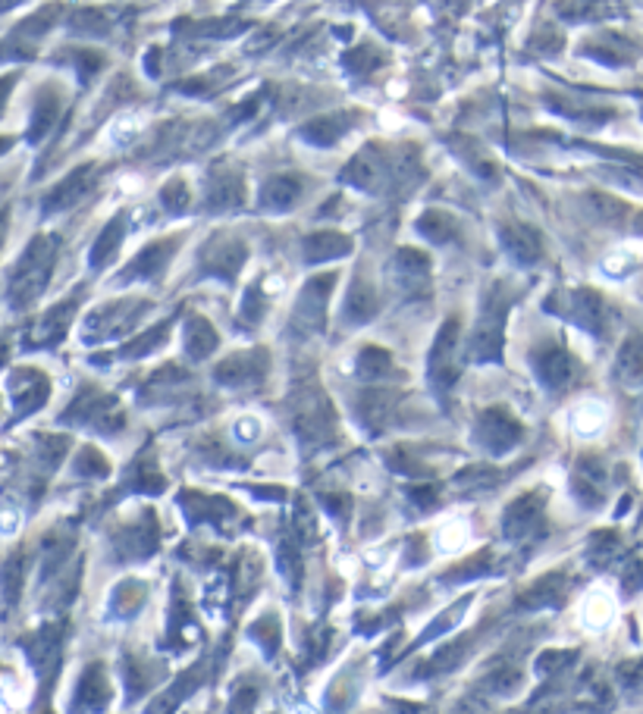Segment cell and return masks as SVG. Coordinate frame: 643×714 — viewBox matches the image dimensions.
<instances>
[{
	"label": "cell",
	"mask_w": 643,
	"mask_h": 714,
	"mask_svg": "<svg viewBox=\"0 0 643 714\" xmlns=\"http://www.w3.org/2000/svg\"><path fill=\"white\" fill-rule=\"evenodd\" d=\"M54 257H57V235H38L23 251L16 263V273L10 279V304L16 311H23L32 301H38V294L45 292L50 270H54Z\"/></svg>",
	"instance_id": "1"
},
{
	"label": "cell",
	"mask_w": 643,
	"mask_h": 714,
	"mask_svg": "<svg viewBox=\"0 0 643 714\" xmlns=\"http://www.w3.org/2000/svg\"><path fill=\"white\" fill-rule=\"evenodd\" d=\"M509 298L502 292H493L480 307V316L474 323L471 342H467V357L474 364H499L502 360V333H506Z\"/></svg>",
	"instance_id": "2"
},
{
	"label": "cell",
	"mask_w": 643,
	"mask_h": 714,
	"mask_svg": "<svg viewBox=\"0 0 643 714\" xmlns=\"http://www.w3.org/2000/svg\"><path fill=\"white\" fill-rule=\"evenodd\" d=\"M67 423H82V426H91L94 432H104L111 436L123 426V404L107 392H94V389H82L76 401L67 408L63 414Z\"/></svg>",
	"instance_id": "3"
},
{
	"label": "cell",
	"mask_w": 643,
	"mask_h": 714,
	"mask_svg": "<svg viewBox=\"0 0 643 714\" xmlns=\"http://www.w3.org/2000/svg\"><path fill=\"white\" fill-rule=\"evenodd\" d=\"M458 333H462V323L455 316L445 320L443 329L434 338V348H430V357H427V379L440 395L458 379Z\"/></svg>",
	"instance_id": "4"
},
{
	"label": "cell",
	"mask_w": 643,
	"mask_h": 714,
	"mask_svg": "<svg viewBox=\"0 0 643 714\" xmlns=\"http://www.w3.org/2000/svg\"><path fill=\"white\" fill-rule=\"evenodd\" d=\"M292 430H295V436L302 442H308V445H317V442H327L333 436L336 414L324 392L311 389V392H305L302 399H298L295 417H292Z\"/></svg>",
	"instance_id": "5"
},
{
	"label": "cell",
	"mask_w": 643,
	"mask_h": 714,
	"mask_svg": "<svg viewBox=\"0 0 643 714\" xmlns=\"http://www.w3.org/2000/svg\"><path fill=\"white\" fill-rule=\"evenodd\" d=\"M145 311H148V304L145 301H111V304L98 307L89 320H85V329L82 336L85 338H116L123 336L129 326H135V320L142 316Z\"/></svg>",
	"instance_id": "6"
},
{
	"label": "cell",
	"mask_w": 643,
	"mask_h": 714,
	"mask_svg": "<svg viewBox=\"0 0 643 714\" xmlns=\"http://www.w3.org/2000/svg\"><path fill=\"white\" fill-rule=\"evenodd\" d=\"M267 370H270V355L264 348H252L220 360L214 377L226 389H252L267 377Z\"/></svg>",
	"instance_id": "7"
},
{
	"label": "cell",
	"mask_w": 643,
	"mask_h": 714,
	"mask_svg": "<svg viewBox=\"0 0 643 714\" xmlns=\"http://www.w3.org/2000/svg\"><path fill=\"white\" fill-rule=\"evenodd\" d=\"M474 436H477V442L487 448V452L506 454L518 445V439H521V423H518L506 408H487L484 414L477 417Z\"/></svg>",
	"instance_id": "8"
},
{
	"label": "cell",
	"mask_w": 643,
	"mask_h": 714,
	"mask_svg": "<svg viewBox=\"0 0 643 714\" xmlns=\"http://www.w3.org/2000/svg\"><path fill=\"white\" fill-rule=\"evenodd\" d=\"M333 285H336V273L311 276L308 282H305V289L295 301V311H292V320H295L305 333L324 329V311H327V301H330Z\"/></svg>",
	"instance_id": "9"
},
{
	"label": "cell",
	"mask_w": 643,
	"mask_h": 714,
	"mask_svg": "<svg viewBox=\"0 0 643 714\" xmlns=\"http://www.w3.org/2000/svg\"><path fill=\"white\" fill-rule=\"evenodd\" d=\"M98 176H101V169L94 166V164L76 166L70 176H63V179L48 191V195H45V204H41V210H45V213L70 210L72 204H79L85 195H91V188L98 186Z\"/></svg>",
	"instance_id": "10"
},
{
	"label": "cell",
	"mask_w": 643,
	"mask_h": 714,
	"mask_svg": "<svg viewBox=\"0 0 643 714\" xmlns=\"http://www.w3.org/2000/svg\"><path fill=\"white\" fill-rule=\"evenodd\" d=\"M179 251V239H160V241H151V245H145L142 251H138L133 261H129V267L123 270L120 279L116 282H151V279H157L160 273L166 270V263L173 261V254Z\"/></svg>",
	"instance_id": "11"
},
{
	"label": "cell",
	"mask_w": 643,
	"mask_h": 714,
	"mask_svg": "<svg viewBox=\"0 0 643 714\" xmlns=\"http://www.w3.org/2000/svg\"><path fill=\"white\" fill-rule=\"evenodd\" d=\"M50 382L41 370L35 367H19L16 373L10 377V399H13V417L23 421V417L35 414L41 404L48 401Z\"/></svg>",
	"instance_id": "12"
},
{
	"label": "cell",
	"mask_w": 643,
	"mask_h": 714,
	"mask_svg": "<svg viewBox=\"0 0 643 714\" xmlns=\"http://www.w3.org/2000/svg\"><path fill=\"white\" fill-rule=\"evenodd\" d=\"M245 261H248V245L239 239H214V241H208L201 251L204 273L226 279V282H232V279L239 276Z\"/></svg>",
	"instance_id": "13"
},
{
	"label": "cell",
	"mask_w": 643,
	"mask_h": 714,
	"mask_svg": "<svg viewBox=\"0 0 643 714\" xmlns=\"http://www.w3.org/2000/svg\"><path fill=\"white\" fill-rule=\"evenodd\" d=\"M390 176V164H386L383 151L377 144H368L364 151H358L352 157V164L346 166L342 173V182L352 188H361V191H380Z\"/></svg>",
	"instance_id": "14"
},
{
	"label": "cell",
	"mask_w": 643,
	"mask_h": 714,
	"mask_svg": "<svg viewBox=\"0 0 643 714\" xmlns=\"http://www.w3.org/2000/svg\"><path fill=\"white\" fill-rule=\"evenodd\" d=\"M550 311L568 316V320H574L577 326L590 329V333H603L605 307L596 292H568L562 294V301H550Z\"/></svg>",
	"instance_id": "15"
},
{
	"label": "cell",
	"mask_w": 643,
	"mask_h": 714,
	"mask_svg": "<svg viewBox=\"0 0 643 714\" xmlns=\"http://www.w3.org/2000/svg\"><path fill=\"white\" fill-rule=\"evenodd\" d=\"M76 307H79V298L60 301V304L50 307V311L28 329V336H26L28 348H54L57 342H63V336H67V329H70V320L76 316Z\"/></svg>",
	"instance_id": "16"
},
{
	"label": "cell",
	"mask_w": 643,
	"mask_h": 714,
	"mask_svg": "<svg viewBox=\"0 0 643 714\" xmlns=\"http://www.w3.org/2000/svg\"><path fill=\"white\" fill-rule=\"evenodd\" d=\"M530 360H533V370H537L540 382H543L546 389H552V392L555 389H565L574 377V360L562 345H546V348L533 351Z\"/></svg>",
	"instance_id": "17"
},
{
	"label": "cell",
	"mask_w": 643,
	"mask_h": 714,
	"mask_svg": "<svg viewBox=\"0 0 643 714\" xmlns=\"http://www.w3.org/2000/svg\"><path fill=\"white\" fill-rule=\"evenodd\" d=\"M396 404H399V395L392 392H364L355 404V414L368 432H380L392 423Z\"/></svg>",
	"instance_id": "18"
},
{
	"label": "cell",
	"mask_w": 643,
	"mask_h": 714,
	"mask_svg": "<svg viewBox=\"0 0 643 714\" xmlns=\"http://www.w3.org/2000/svg\"><path fill=\"white\" fill-rule=\"evenodd\" d=\"M377 311H380V301L374 285L364 276H355L346 292V301H342V320L352 323V326H361V323L374 320Z\"/></svg>",
	"instance_id": "19"
},
{
	"label": "cell",
	"mask_w": 643,
	"mask_h": 714,
	"mask_svg": "<svg viewBox=\"0 0 643 714\" xmlns=\"http://www.w3.org/2000/svg\"><path fill=\"white\" fill-rule=\"evenodd\" d=\"M352 126H355L352 113L317 116V120L305 123V126L298 129V138H302V142H308V144H314V147H333Z\"/></svg>",
	"instance_id": "20"
},
{
	"label": "cell",
	"mask_w": 643,
	"mask_h": 714,
	"mask_svg": "<svg viewBox=\"0 0 643 714\" xmlns=\"http://www.w3.org/2000/svg\"><path fill=\"white\" fill-rule=\"evenodd\" d=\"M430 273V257L421 254L418 248H399L396 257H392V279L402 285V289H421V279H427Z\"/></svg>",
	"instance_id": "21"
},
{
	"label": "cell",
	"mask_w": 643,
	"mask_h": 714,
	"mask_svg": "<svg viewBox=\"0 0 643 714\" xmlns=\"http://www.w3.org/2000/svg\"><path fill=\"white\" fill-rule=\"evenodd\" d=\"M305 261L308 263H327V261H339L352 251V239L342 232H314L305 239Z\"/></svg>",
	"instance_id": "22"
},
{
	"label": "cell",
	"mask_w": 643,
	"mask_h": 714,
	"mask_svg": "<svg viewBox=\"0 0 643 714\" xmlns=\"http://www.w3.org/2000/svg\"><path fill=\"white\" fill-rule=\"evenodd\" d=\"M242 195H245V186H242V176L239 173H220L210 176L208 182V204L210 210H230V208H239L242 204Z\"/></svg>",
	"instance_id": "23"
},
{
	"label": "cell",
	"mask_w": 643,
	"mask_h": 714,
	"mask_svg": "<svg viewBox=\"0 0 643 714\" xmlns=\"http://www.w3.org/2000/svg\"><path fill=\"white\" fill-rule=\"evenodd\" d=\"M540 514H543V498L540 496H521L515 505L506 511V533L515 536V539H521V536H528L537 529L540 524Z\"/></svg>",
	"instance_id": "24"
},
{
	"label": "cell",
	"mask_w": 643,
	"mask_h": 714,
	"mask_svg": "<svg viewBox=\"0 0 643 714\" xmlns=\"http://www.w3.org/2000/svg\"><path fill=\"white\" fill-rule=\"evenodd\" d=\"M502 245H506V251L515 257L518 263H533L540 261V254H543V241H540V235L530 229V226H506L502 229Z\"/></svg>",
	"instance_id": "25"
},
{
	"label": "cell",
	"mask_w": 643,
	"mask_h": 714,
	"mask_svg": "<svg viewBox=\"0 0 643 714\" xmlns=\"http://www.w3.org/2000/svg\"><path fill=\"white\" fill-rule=\"evenodd\" d=\"M298 195H302V179H295V176H270L264 188H261V208L273 213L289 210L298 201Z\"/></svg>",
	"instance_id": "26"
},
{
	"label": "cell",
	"mask_w": 643,
	"mask_h": 714,
	"mask_svg": "<svg viewBox=\"0 0 643 714\" xmlns=\"http://www.w3.org/2000/svg\"><path fill=\"white\" fill-rule=\"evenodd\" d=\"M217 345H220L217 329L210 326L204 316H188V323H186V355L192 360H204V357L214 355Z\"/></svg>",
	"instance_id": "27"
},
{
	"label": "cell",
	"mask_w": 643,
	"mask_h": 714,
	"mask_svg": "<svg viewBox=\"0 0 643 714\" xmlns=\"http://www.w3.org/2000/svg\"><path fill=\"white\" fill-rule=\"evenodd\" d=\"M123 232H126V219H123V217H113L111 223L104 226V232L98 235V241L91 245V254H89V263L94 270L107 267V263L113 261V254L120 251Z\"/></svg>",
	"instance_id": "28"
},
{
	"label": "cell",
	"mask_w": 643,
	"mask_h": 714,
	"mask_svg": "<svg viewBox=\"0 0 643 714\" xmlns=\"http://www.w3.org/2000/svg\"><path fill=\"white\" fill-rule=\"evenodd\" d=\"M414 229H418L421 239L430 241V245H445V241L455 239V219L443 210H423L418 217V223H414Z\"/></svg>",
	"instance_id": "29"
},
{
	"label": "cell",
	"mask_w": 643,
	"mask_h": 714,
	"mask_svg": "<svg viewBox=\"0 0 643 714\" xmlns=\"http://www.w3.org/2000/svg\"><path fill=\"white\" fill-rule=\"evenodd\" d=\"M170 333H173V320H160L157 326H151L148 333H142V336H135L133 342H126L123 345L120 351H116L113 357H145V355H151V351H157L160 345L170 338Z\"/></svg>",
	"instance_id": "30"
},
{
	"label": "cell",
	"mask_w": 643,
	"mask_h": 714,
	"mask_svg": "<svg viewBox=\"0 0 643 714\" xmlns=\"http://www.w3.org/2000/svg\"><path fill=\"white\" fill-rule=\"evenodd\" d=\"M616 377L625 382L643 379V336H634L621 345L618 360H616Z\"/></svg>",
	"instance_id": "31"
},
{
	"label": "cell",
	"mask_w": 643,
	"mask_h": 714,
	"mask_svg": "<svg viewBox=\"0 0 643 714\" xmlns=\"http://www.w3.org/2000/svg\"><path fill=\"white\" fill-rule=\"evenodd\" d=\"M355 370L361 379H383L392 373V355L386 348H380V345H368V348L358 355L355 360Z\"/></svg>",
	"instance_id": "32"
},
{
	"label": "cell",
	"mask_w": 643,
	"mask_h": 714,
	"mask_svg": "<svg viewBox=\"0 0 643 714\" xmlns=\"http://www.w3.org/2000/svg\"><path fill=\"white\" fill-rule=\"evenodd\" d=\"M57 110H60V98L54 91H41L35 101V113H32V126H28V142H41L48 135V129L54 126Z\"/></svg>",
	"instance_id": "33"
},
{
	"label": "cell",
	"mask_w": 643,
	"mask_h": 714,
	"mask_svg": "<svg viewBox=\"0 0 643 714\" xmlns=\"http://www.w3.org/2000/svg\"><path fill=\"white\" fill-rule=\"evenodd\" d=\"M264 311H267V294L261 292L258 282L248 285L245 294H242V304H239V316H242V323H248V326H258Z\"/></svg>",
	"instance_id": "34"
},
{
	"label": "cell",
	"mask_w": 643,
	"mask_h": 714,
	"mask_svg": "<svg viewBox=\"0 0 643 714\" xmlns=\"http://www.w3.org/2000/svg\"><path fill=\"white\" fill-rule=\"evenodd\" d=\"M609 621H612V599L605 592H594L587 602H584V623L599 630Z\"/></svg>",
	"instance_id": "35"
},
{
	"label": "cell",
	"mask_w": 643,
	"mask_h": 714,
	"mask_svg": "<svg viewBox=\"0 0 643 714\" xmlns=\"http://www.w3.org/2000/svg\"><path fill=\"white\" fill-rule=\"evenodd\" d=\"M160 201H164V208L173 213V217H179V213L188 210V204H192V191H188V186L182 179H170L164 188H160Z\"/></svg>",
	"instance_id": "36"
},
{
	"label": "cell",
	"mask_w": 643,
	"mask_h": 714,
	"mask_svg": "<svg viewBox=\"0 0 643 714\" xmlns=\"http://www.w3.org/2000/svg\"><path fill=\"white\" fill-rule=\"evenodd\" d=\"M380 63H383V54H380L377 48H370V44H361V48H355L352 54L346 57V66L352 72H374Z\"/></svg>",
	"instance_id": "37"
},
{
	"label": "cell",
	"mask_w": 643,
	"mask_h": 714,
	"mask_svg": "<svg viewBox=\"0 0 643 714\" xmlns=\"http://www.w3.org/2000/svg\"><path fill=\"white\" fill-rule=\"evenodd\" d=\"M574 430L584 432V436L603 430V408H599V404H581V408L574 410Z\"/></svg>",
	"instance_id": "38"
},
{
	"label": "cell",
	"mask_w": 643,
	"mask_h": 714,
	"mask_svg": "<svg viewBox=\"0 0 643 714\" xmlns=\"http://www.w3.org/2000/svg\"><path fill=\"white\" fill-rule=\"evenodd\" d=\"M76 470H79V474H82V476H104L111 467H107V461L101 458V454L89 445V448H82V454H79Z\"/></svg>",
	"instance_id": "39"
},
{
	"label": "cell",
	"mask_w": 643,
	"mask_h": 714,
	"mask_svg": "<svg viewBox=\"0 0 643 714\" xmlns=\"http://www.w3.org/2000/svg\"><path fill=\"white\" fill-rule=\"evenodd\" d=\"M261 436V423L254 421V417H242V421L236 423V439L239 442H254Z\"/></svg>",
	"instance_id": "40"
},
{
	"label": "cell",
	"mask_w": 643,
	"mask_h": 714,
	"mask_svg": "<svg viewBox=\"0 0 643 714\" xmlns=\"http://www.w3.org/2000/svg\"><path fill=\"white\" fill-rule=\"evenodd\" d=\"M13 85H16V72H10V76H0V113H4L6 101H10Z\"/></svg>",
	"instance_id": "41"
},
{
	"label": "cell",
	"mask_w": 643,
	"mask_h": 714,
	"mask_svg": "<svg viewBox=\"0 0 643 714\" xmlns=\"http://www.w3.org/2000/svg\"><path fill=\"white\" fill-rule=\"evenodd\" d=\"M627 589H640L643 586V564H638V568H631V573L625 577Z\"/></svg>",
	"instance_id": "42"
},
{
	"label": "cell",
	"mask_w": 643,
	"mask_h": 714,
	"mask_svg": "<svg viewBox=\"0 0 643 714\" xmlns=\"http://www.w3.org/2000/svg\"><path fill=\"white\" fill-rule=\"evenodd\" d=\"M10 144H13L10 138H0V154H4V151H10Z\"/></svg>",
	"instance_id": "43"
},
{
	"label": "cell",
	"mask_w": 643,
	"mask_h": 714,
	"mask_svg": "<svg viewBox=\"0 0 643 714\" xmlns=\"http://www.w3.org/2000/svg\"><path fill=\"white\" fill-rule=\"evenodd\" d=\"M634 229H638V235H643V217H638V226H634Z\"/></svg>",
	"instance_id": "44"
}]
</instances>
